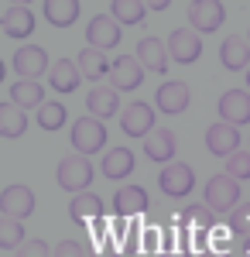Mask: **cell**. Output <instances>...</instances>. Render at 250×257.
<instances>
[{"instance_id":"obj_1","label":"cell","mask_w":250,"mask_h":257,"mask_svg":"<svg viewBox=\"0 0 250 257\" xmlns=\"http://www.w3.org/2000/svg\"><path fill=\"white\" fill-rule=\"evenodd\" d=\"M58 175V185L65 189V192H72V196H82L86 189H89V182H93V161L86 158V155H65V158L58 161L55 168Z\"/></svg>"},{"instance_id":"obj_2","label":"cell","mask_w":250,"mask_h":257,"mask_svg":"<svg viewBox=\"0 0 250 257\" xmlns=\"http://www.w3.org/2000/svg\"><path fill=\"white\" fill-rule=\"evenodd\" d=\"M202 202L209 206L212 213H226L230 216L233 209H236V202H240V182L233 175H212L206 182V189H202Z\"/></svg>"},{"instance_id":"obj_3","label":"cell","mask_w":250,"mask_h":257,"mask_svg":"<svg viewBox=\"0 0 250 257\" xmlns=\"http://www.w3.org/2000/svg\"><path fill=\"white\" fill-rule=\"evenodd\" d=\"M69 141H72V148H76V155H99V148L106 144V123L96 117H79L76 123H72V134H69Z\"/></svg>"},{"instance_id":"obj_4","label":"cell","mask_w":250,"mask_h":257,"mask_svg":"<svg viewBox=\"0 0 250 257\" xmlns=\"http://www.w3.org/2000/svg\"><path fill=\"white\" fill-rule=\"evenodd\" d=\"M11 69L18 72V79L38 82V76H45V69H52V62L41 45H18V52L11 55Z\"/></svg>"},{"instance_id":"obj_5","label":"cell","mask_w":250,"mask_h":257,"mask_svg":"<svg viewBox=\"0 0 250 257\" xmlns=\"http://www.w3.org/2000/svg\"><path fill=\"white\" fill-rule=\"evenodd\" d=\"M165 45H168V59L178 62V65H192V62L202 59V38L192 28H175Z\"/></svg>"},{"instance_id":"obj_6","label":"cell","mask_w":250,"mask_h":257,"mask_svg":"<svg viewBox=\"0 0 250 257\" xmlns=\"http://www.w3.org/2000/svg\"><path fill=\"white\" fill-rule=\"evenodd\" d=\"M158 189H161L168 199H185L195 189L192 168H189V165H182V161L165 165V168H161V175H158Z\"/></svg>"},{"instance_id":"obj_7","label":"cell","mask_w":250,"mask_h":257,"mask_svg":"<svg viewBox=\"0 0 250 257\" xmlns=\"http://www.w3.org/2000/svg\"><path fill=\"white\" fill-rule=\"evenodd\" d=\"M0 24H4V35L7 38H31L35 35V11L28 7V4H4V11H0Z\"/></svg>"},{"instance_id":"obj_8","label":"cell","mask_w":250,"mask_h":257,"mask_svg":"<svg viewBox=\"0 0 250 257\" xmlns=\"http://www.w3.org/2000/svg\"><path fill=\"white\" fill-rule=\"evenodd\" d=\"M120 131L127 134V138H148L154 131V106L151 103H144V99H134V103H127V110L120 113Z\"/></svg>"},{"instance_id":"obj_9","label":"cell","mask_w":250,"mask_h":257,"mask_svg":"<svg viewBox=\"0 0 250 257\" xmlns=\"http://www.w3.org/2000/svg\"><path fill=\"white\" fill-rule=\"evenodd\" d=\"M144 65L137 62V55H120V59H113V69H110V86H113L116 93H131V89H137L141 82H144Z\"/></svg>"},{"instance_id":"obj_10","label":"cell","mask_w":250,"mask_h":257,"mask_svg":"<svg viewBox=\"0 0 250 257\" xmlns=\"http://www.w3.org/2000/svg\"><path fill=\"white\" fill-rule=\"evenodd\" d=\"M226 21V7L219 4V0H192L189 4V24H192V31H216L219 24Z\"/></svg>"},{"instance_id":"obj_11","label":"cell","mask_w":250,"mask_h":257,"mask_svg":"<svg viewBox=\"0 0 250 257\" xmlns=\"http://www.w3.org/2000/svg\"><path fill=\"white\" fill-rule=\"evenodd\" d=\"M206 148H209V155L216 158H230L240 151V127H233V123H212L209 131H206Z\"/></svg>"},{"instance_id":"obj_12","label":"cell","mask_w":250,"mask_h":257,"mask_svg":"<svg viewBox=\"0 0 250 257\" xmlns=\"http://www.w3.org/2000/svg\"><path fill=\"white\" fill-rule=\"evenodd\" d=\"M113 213L120 219H134L148 213V189L144 185H120L113 196Z\"/></svg>"},{"instance_id":"obj_13","label":"cell","mask_w":250,"mask_h":257,"mask_svg":"<svg viewBox=\"0 0 250 257\" xmlns=\"http://www.w3.org/2000/svg\"><path fill=\"white\" fill-rule=\"evenodd\" d=\"M219 120L233 123V127L250 123V93L247 89H226L219 96Z\"/></svg>"},{"instance_id":"obj_14","label":"cell","mask_w":250,"mask_h":257,"mask_svg":"<svg viewBox=\"0 0 250 257\" xmlns=\"http://www.w3.org/2000/svg\"><path fill=\"white\" fill-rule=\"evenodd\" d=\"M0 213L14 219H28L35 213V192L28 185H7L0 192Z\"/></svg>"},{"instance_id":"obj_15","label":"cell","mask_w":250,"mask_h":257,"mask_svg":"<svg viewBox=\"0 0 250 257\" xmlns=\"http://www.w3.org/2000/svg\"><path fill=\"white\" fill-rule=\"evenodd\" d=\"M86 41H89V48H99V52L116 48L120 45V24L110 14H96V18L86 24Z\"/></svg>"},{"instance_id":"obj_16","label":"cell","mask_w":250,"mask_h":257,"mask_svg":"<svg viewBox=\"0 0 250 257\" xmlns=\"http://www.w3.org/2000/svg\"><path fill=\"white\" fill-rule=\"evenodd\" d=\"M137 62H141V65H144V69H148V72H158V76H165V72H168V45H165V41L161 38H154V35H148V38H141L137 41Z\"/></svg>"},{"instance_id":"obj_17","label":"cell","mask_w":250,"mask_h":257,"mask_svg":"<svg viewBox=\"0 0 250 257\" xmlns=\"http://www.w3.org/2000/svg\"><path fill=\"white\" fill-rule=\"evenodd\" d=\"M175 151H178V141H175V131H168V127H154L144 138V155L158 165H172Z\"/></svg>"},{"instance_id":"obj_18","label":"cell","mask_w":250,"mask_h":257,"mask_svg":"<svg viewBox=\"0 0 250 257\" xmlns=\"http://www.w3.org/2000/svg\"><path fill=\"white\" fill-rule=\"evenodd\" d=\"M189 86L185 82H165L158 93H154V103H158V110L165 113V117H178V113H185L189 110Z\"/></svg>"},{"instance_id":"obj_19","label":"cell","mask_w":250,"mask_h":257,"mask_svg":"<svg viewBox=\"0 0 250 257\" xmlns=\"http://www.w3.org/2000/svg\"><path fill=\"white\" fill-rule=\"evenodd\" d=\"M86 106H89V117L96 120H110L120 113V93H116L113 86H93V93L86 96Z\"/></svg>"},{"instance_id":"obj_20","label":"cell","mask_w":250,"mask_h":257,"mask_svg":"<svg viewBox=\"0 0 250 257\" xmlns=\"http://www.w3.org/2000/svg\"><path fill=\"white\" fill-rule=\"evenodd\" d=\"M7 99L14 103V106H21L24 113L28 110H38V106H45L48 99H45V89H41L35 79H18L7 86Z\"/></svg>"},{"instance_id":"obj_21","label":"cell","mask_w":250,"mask_h":257,"mask_svg":"<svg viewBox=\"0 0 250 257\" xmlns=\"http://www.w3.org/2000/svg\"><path fill=\"white\" fill-rule=\"evenodd\" d=\"M79 82H82V72H79V62H72V59H58L48 69V86L55 93H76Z\"/></svg>"},{"instance_id":"obj_22","label":"cell","mask_w":250,"mask_h":257,"mask_svg":"<svg viewBox=\"0 0 250 257\" xmlns=\"http://www.w3.org/2000/svg\"><path fill=\"white\" fill-rule=\"evenodd\" d=\"M219 62H223V69H230V72H247L250 69V41L243 38H223L219 45Z\"/></svg>"},{"instance_id":"obj_23","label":"cell","mask_w":250,"mask_h":257,"mask_svg":"<svg viewBox=\"0 0 250 257\" xmlns=\"http://www.w3.org/2000/svg\"><path fill=\"white\" fill-rule=\"evenodd\" d=\"M175 226H178V230H206V233H209L212 226H216V213H212L206 202H192V206H185V209L175 216Z\"/></svg>"},{"instance_id":"obj_24","label":"cell","mask_w":250,"mask_h":257,"mask_svg":"<svg viewBox=\"0 0 250 257\" xmlns=\"http://www.w3.org/2000/svg\"><path fill=\"white\" fill-rule=\"evenodd\" d=\"M76 62H79V72H82V79L96 82V86H99V79H103V76H110V69H113V62H106V55H103L99 48H89V45L79 52V59H76Z\"/></svg>"},{"instance_id":"obj_25","label":"cell","mask_w":250,"mask_h":257,"mask_svg":"<svg viewBox=\"0 0 250 257\" xmlns=\"http://www.w3.org/2000/svg\"><path fill=\"white\" fill-rule=\"evenodd\" d=\"M69 216H72V223H76V226H89L93 219L103 216V199L93 196V192L72 196V202H69Z\"/></svg>"},{"instance_id":"obj_26","label":"cell","mask_w":250,"mask_h":257,"mask_svg":"<svg viewBox=\"0 0 250 257\" xmlns=\"http://www.w3.org/2000/svg\"><path fill=\"white\" fill-rule=\"evenodd\" d=\"M99 168H103L106 178L120 182V178H127L134 172V151H131V148H110V151L103 155V161H99Z\"/></svg>"},{"instance_id":"obj_27","label":"cell","mask_w":250,"mask_h":257,"mask_svg":"<svg viewBox=\"0 0 250 257\" xmlns=\"http://www.w3.org/2000/svg\"><path fill=\"white\" fill-rule=\"evenodd\" d=\"M41 11H45V21H48V24L69 28V24H76V18H79V0H45Z\"/></svg>"},{"instance_id":"obj_28","label":"cell","mask_w":250,"mask_h":257,"mask_svg":"<svg viewBox=\"0 0 250 257\" xmlns=\"http://www.w3.org/2000/svg\"><path fill=\"white\" fill-rule=\"evenodd\" d=\"M24 131H28V113L7 99V103L0 106V134L7 141H14V138H21Z\"/></svg>"},{"instance_id":"obj_29","label":"cell","mask_w":250,"mask_h":257,"mask_svg":"<svg viewBox=\"0 0 250 257\" xmlns=\"http://www.w3.org/2000/svg\"><path fill=\"white\" fill-rule=\"evenodd\" d=\"M144 14H148V4H141V0H113L110 4V18L116 21V24H141L144 21Z\"/></svg>"},{"instance_id":"obj_30","label":"cell","mask_w":250,"mask_h":257,"mask_svg":"<svg viewBox=\"0 0 250 257\" xmlns=\"http://www.w3.org/2000/svg\"><path fill=\"white\" fill-rule=\"evenodd\" d=\"M35 120H38L41 131H58L65 120H69V110H65V103H58V99H48L45 106L35 110Z\"/></svg>"},{"instance_id":"obj_31","label":"cell","mask_w":250,"mask_h":257,"mask_svg":"<svg viewBox=\"0 0 250 257\" xmlns=\"http://www.w3.org/2000/svg\"><path fill=\"white\" fill-rule=\"evenodd\" d=\"M24 219H14V216H4L0 219V247L4 250H21L28 240H24Z\"/></svg>"},{"instance_id":"obj_32","label":"cell","mask_w":250,"mask_h":257,"mask_svg":"<svg viewBox=\"0 0 250 257\" xmlns=\"http://www.w3.org/2000/svg\"><path fill=\"white\" fill-rule=\"evenodd\" d=\"M226 230H230V237L243 240L250 237V206H236L230 213V219H226Z\"/></svg>"},{"instance_id":"obj_33","label":"cell","mask_w":250,"mask_h":257,"mask_svg":"<svg viewBox=\"0 0 250 257\" xmlns=\"http://www.w3.org/2000/svg\"><path fill=\"white\" fill-rule=\"evenodd\" d=\"M226 175H233L236 182L250 178V151H236V155L226 158Z\"/></svg>"},{"instance_id":"obj_34","label":"cell","mask_w":250,"mask_h":257,"mask_svg":"<svg viewBox=\"0 0 250 257\" xmlns=\"http://www.w3.org/2000/svg\"><path fill=\"white\" fill-rule=\"evenodd\" d=\"M141 230H144V226H127V237L120 240V254H144V250H141Z\"/></svg>"},{"instance_id":"obj_35","label":"cell","mask_w":250,"mask_h":257,"mask_svg":"<svg viewBox=\"0 0 250 257\" xmlns=\"http://www.w3.org/2000/svg\"><path fill=\"white\" fill-rule=\"evenodd\" d=\"M18 257H55V247H48L45 240H28L18 250Z\"/></svg>"},{"instance_id":"obj_36","label":"cell","mask_w":250,"mask_h":257,"mask_svg":"<svg viewBox=\"0 0 250 257\" xmlns=\"http://www.w3.org/2000/svg\"><path fill=\"white\" fill-rule=\"evenodd\" d=\"M141 250H144V254H158V250H161V233H158L154 226H144V230H141Z\"/></svg>"},{"instance_id":"obj_37","label":"cell","mask_w":250,"mask_h":257,"mask_svg":"<svg viewBox=\"0 0 250 257\" xmlns=\"http://www.w3.org/2000/svg\"><path fill=\"white\" fill-rule=\"evenodd\" d=\"M55 257H89V254H86V247L76 243V240H62L55 247Z\"/></svg>"},{"instance_id":"obj_38","label":"cell","mask_w":250,"mask_h":257,"mask_svg":"<svg viewBox=\"0 0 250 257\" xmlns=\"http://www.w3.org/2000/svg\"><path fill=\"white\" fill-rule=\"evenodd\" d=\"M89 257H123V254H120V240H116V237H106Z\"/></svg>"},{"instance_id":"obj_39","label":"cell","mask_w":250,"mask_h":257,"mask_svg":"<svg viewBox=\"0 0 250 257\" xmlns=\"http://www.w3.org/2000/svg\"><path fill=\"white\" fill-rule=\"evenodd\" d=\"M161 257H192V250H185L182 243H175V247H165V250H161Z\"/></svg>"},{"instance_id":"obj_40","label":"cell","mask_w":250,"mask_h":257,"mask_svg":"<svg viewBox=\"0 0 250 257\" xmlns=\"http://www.w3.org/2000/svg\"><path fill=\"white\" fill-rule=\"evenodd\" d=\"M148 11H168V0H151Z\"/></svg>"},{"instance_id":"obj_41","label":"cell","mask_w":250,"mask_h":257,"mask_svg":"<svg viewBox=\"0 0 250 257\" xmlns=\"http://www.w3.org/2000/svg\"><path fill=\"white\" fill-rule=\"evenodd\" d=\"M195 257H230V254H219V250H202V254H195Z\"/></svg>"},{"instance_id":"obj_42","label":"cell","mask_w":250,"mask_h":257,"mask_svg":"<svg viewBox=\"0 0 250 257\" xmlns=\"http://www.w3.org/2000/svg\"><path fill=\"white\" fill-rule=\"evenodd\" d=\"M247 86H250V69H247Z\"/></svg>"},{"instance_id":"obj_43","label":"cell","mask_w":250,"mask_h":257,"mask_svg":"<svg viewBox=\"0 0 250 257\" xmlns=\"http://www.w3.org/2000/svg\"><path fill=\"white\" fill-rule=\"evenodd\" d=\"M247 38H250V35H247Z\"/></svg>"}]
</instances>
